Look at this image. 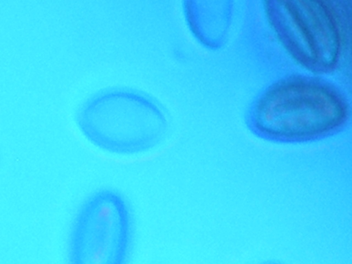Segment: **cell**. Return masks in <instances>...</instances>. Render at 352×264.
<instances>
[{
	"instance_id": "cell-5",
	"label": "cell",
	"mask_w": 352,
	"mask_h": 264,
	"mask_svg": "<svg viewBox=\"0 0 352 264\" xmlns=\"http://www.w3.org/2000/svg\"><path fill=\"white\" fill-rule=\"evenodd\" d=\"M230 0H186L190 23L195 27L224 28L229 17ZM212 34V33H211Z\"/></svg>"
},
{
	"instance_id": "cell-2",
	"label": "cell",
	"mask_w": 352,
	"mask_h": 264,
	"mask_svg": "<svg viewBox=\"0 0 352 264\" xmlns=\"http://www.w3.org/2000/svg\"><path fill=\"white\" fill-rule=\"evenodd\" d=\"M344 116L341 100L331 90L316 83L288 80L272 85L252 102L245 123L260 139L287 142L329 131Z\"/></svg>"
},
{
	"instance_id": "cell-1",
	"label": "cell",
	"mask_w": 352,
	"mask_h": 264,
	"mask_svg": "<svg viewBox=\"0 0 352 264\" xmlns=\"http://www.w3.org/2000/svg\"><path fill=\"white\" fill-rule=\"evenodd\" d=\"M76 124L91 144L109 153L133 155L158 146L167 132L160 106L137 90L116 87L99 91L80 107Z\"/></svg>"
},
{
	"instance_id": "cell-3",
	"label": "cell",
	"mask_w": 352,
	"mask_h": 264,
	"mask_svg": "<svg viewBox=\"0 0 352 264\" xmlns=\"http://www.w3.org/2000/svg\"><path fill=\"white\" fill-rule=\"evenodd\" d=\"M132 218L124 197L104 188L91 195L74 219L69 259L74 264H122L131 241Z\"/></svg>"
},
{
	"instance_id": "cell-4",
	"label": "cell",
	"mask_w": 352,
	"mask_h": 264,
	"mask_svg": "<svg viewBox=\"0 0 352 264\" xmlns=\"http://www.w3.org/2000/svg\"><path fill=\"white\" fill-rule=\"evenodd\" d=\"M265 8L278 38L300 63L317 72L334 66L338 33L319 0H265Z\"/></svg>"
}]
</instances>
